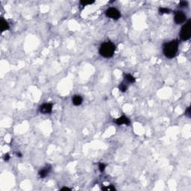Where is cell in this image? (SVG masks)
<instances>
[{"label":"cell","instance_id":"cell-6","mask_svg":"<svg viewBox=\"0 0 191 191\" xmlns=\"http://www.w3.org/2000/svg\"><path fill=\"white\" fill-rule=\"evenodd\" d=\"M52 111V105L50 103H45L40 107V111L42 113H50Z\"/></svg>","mask_w":191,"mask_h":191},{"label":"cell","instance_id":"cell-15","mask_svg":"<svg viewBox=\"0 0 191 191\" xmlns=\"http://www.w3.org/2000/svg\"><path fill=\"white\" fill-rule=\"evenodd\" d=\"M99 170L101 171V172H103L104 171V169L105 168V165L104 164V163H99Z\"/></svg>","mask_w":191,"mask_h":191},{"label":"cell","instance_id":"cell-10","mask_svg":"<svg viewBox=\"0 0 191 191\" xmlns=\"http://www.w3.org/2000/svg\"><path fill=\"white\" fill-rule=\"evenodd\" d=\"M73 105L78 106V105H80L81 103H82V98L80 96L75 95L73 96Z\"/></svg>","mask_w":191,"mask_h":191},{"label":"cell","instance_id":"cell-16","mask_svg":"<svg viewBox=\"0 0 191 191\" xmlns=\"http://www.w3.org/2000/svg\"><path fill=\"white\" fill-rule=\"evenodd\" d=\"M185 114L188 117H190V107H187V109L186 110Z\"/></svg>","mask_w":191,"mask_h":191},{"label":"cell","instance_id":"cell-18","mask_svg":"<svg viewBox=\"0 0 191 191\" xmlns=\"http://www.w3.org/2000/svg\"><path fill=\"white\" fill-rule=\"evenodd\" d=\"M9 158H10V157H9V155H8V154L5 155V157H4V159H5V161H8L9 160Z\"/></svg>","mask_w":191,"mask_h":191},{"label":"cell","instance_id":"cell-7","mask_svg":"<svg viewBox=\"0 0 191 191\" xmlns=\"http://www.w3.org/2000/svg\"><path fill=\"white\" fill-rule=\"evenodd\" d=\"M116 123L120 125H123V124H125V125H129L130 123V120L129 119L127 118L125 116H123L121 117L118 118L117 120H116Z\"/></svg>","mask_w":191,"mask_h":191},{"label":"cell","instance_id":"cell-11","mask_svg":"<svg viewBox=\"0 0 191 191\" xmlns=\"http://www.w3.org/2000/svg\"><path fill=\"white\" fill-rule=\"evenodd\" d=\"M124 78H125V80L126 81H128V82H129V83H134L135 81V77H134L133 75H130V74H125V75H124Z\"/></svg>","mask_w":191,"mask_h":191},{"label":"cell","instance_id":"cell-5","mask_svg":"<svg viewBox=\"0 0 191 191\" xmlns=\"http://www.w3.org/2000/svg\"><path fill=\"white\" fill-rule=\"evenodd\" d=\"M175 23L177 24L183 23L186 20V15L182 11H176L174 17Z\"/></svg>","mask_w":191,"mask_h":191},{"label":"cell","instance_id":"cell-12","mask_svg":"<svg viewBox=\"0 0 191 191\" xmlns=\"http://www.w3.org/2000/svg\"><path fill=\"white\" fill-rule=\"evenodd\" d=\"M119 89L121 90L122 92H125L128 89V86L125 84L124 82H122L121 84L119 85Z\"/></svg>","mask_w":191,"mask_h":191},{"label":"cell","instance_id":"cell-4","mask_svg":"<svg viewBox=\"0 0 191 191\" xmlns=\"http://www.w3.org/2000/svg\"><path fill=\"white\" fill-rule=\"evenodd\" d=\"M106 16L113 20H118L120 17V12L118 10L115 8H108L106 12H105Z\"/></svg>","mask_w":191,"mask_h":191},{"label":"cell","instance_id":"cell-17","mask_svg":"<svg viewBox=\"0 0 191 191\" xmlns=\"http://www.w3.org/2000/svg\"><path fill=\"white\" fill-rule=\"evenodd\" d=\"M187 2H181L179 4V6L180 7H181V8H184V7H187Z\"/></svg>","mask_w":191,"mask_h":191},{"label":"cell","instance_id":"cell-14","mask_svg":"<svg viewBox=\"0 0 191 191\" xmlns=\"http://www.w3.org/2000/svg\"><path fill=\"white\" fill-rule=\"evenodd\" d=\"M159 12L161 14H169V10L168 8H159Z\"/></svg>","mask_w":191,"mask_h":191},{"label":"cell","instance_id":"cell-9","mask_svg":"<svg viewBox=\"0 0 191 191\" xmlns=\"http://www.w3.org/2000/svg\"><path fill=\"white\" fill-rule=\"evenodd\" d=\"M0 26H1L2 31H4L8 30L9 28V24L3 18H2L1 19V21H0Z\"/></svg>","mask_w":191,"mask_h":191},{"label":"cell","instance_id":"cell-2","mask_svg":"<svg viewBox=\"0 0 191 191\" xmlns=\"http://www.w3.org/2000/svg\"><path fill=\"white\" fill-rule=\"evenodd\" d=\"M115 52V46L111 42L102 43L99 48V53L104 58H111Z\"/></svg>","mask_w":191,"mask_h":191},{"label":"cell","instance_id":"cell-19","mask_svg":"<svg viewBox=\"0 0 191 191\" xmlns=\"http://www.w3.org/2000/svg\"><path fill=\"white\" fill-rule=\"evenodd\" d=\"M70 190V189L68 188V187H63L61 189V190Z\"/></svg>","mask_w":191,"mask_h":191},{"label":"cell","instance_id":"cell-13","mask_svg":"<svg viewBox=\"0 0 191 191\" xmlns=\"http://www.w3.org/2000/svg\"><path fill=\"white\" fill-rule=\"evenodd\" d=\"M93 3H94V1H85V0H81V1L80 2V4L83 6L87 5H90V4H93Z\"/></svg>","mask_w":191,"mask_h":191},{"label":"cell","instance_id":"cell-8","mask_svg":"<svg viewBox=\"0 0 191 191\" xmlns=\"http://www.w3.org/2000/svg\"><path fill=\"white\" fill-rule=\"evenodd\" d=\"M50 166H47V167H46L45 168L41 169L39 172V175L40 176V178H45L46 176L49 174V173L50 171Z\"/></svg>","mask_w":191,"mask_h":191},{"label":"cell","instance_id":"cell-1","mask_svg":"<svg viewBox=\"0 0 191 191\" xmlns=\"http://www.w3.org/2000/svg\"><path fill=\"white\" fill-rule=\"evenodd\" d=\"M178 49H179V41L177 40H172L163 46V54L168 58H173V57L175 56Z\"/></svg>","mask_w":191,"mask_h":191},{"label":"cell","instance_id":"cell-3","mask_svg":"<svg viewBox=\"0 0 191 191\" xmlns=\"http://www.w3.org/2000/svg\"><path fill=\"white\" fill-rule=\"evenodd\" d=\"M191 35V22L189 20L185 25L183 26L180 32V37L182 40H187L190 39Z\"/></svg>","mask_w":191,"mask_h":191}]
</instances>
